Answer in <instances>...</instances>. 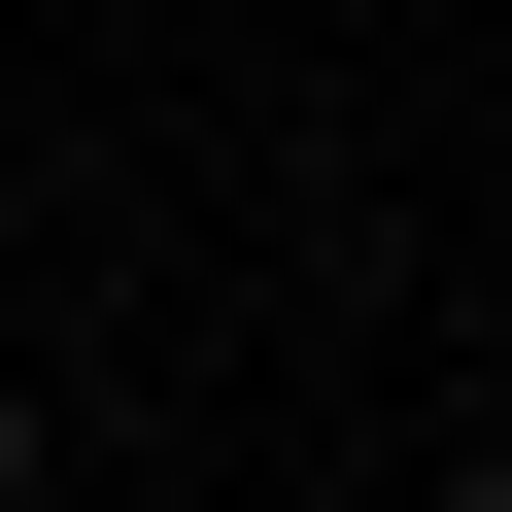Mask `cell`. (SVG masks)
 <instances>
[{
  "mask_svg": "<svg viewBox=\"0 0 512 512\" xmlns=\"http://www.w3.org/2000/svg\"><path fill=\"white\" fill-rule=\"evenodd\" d=\"M35 478H69V444H35V376H0V512H35Z\"/></svg>",
  "mask_w": 512,
  "mask_h": 512,
  "instance_id": "obj_1",
  "label": "cell"
},
{
  "mask_svg": "<svg viewBox=\"0 0 512 512\" xmlns=\"http://www.w3.org/2000/svg\"><path fill=\"white\" fill-rule=\"evenodd\" d=\"M444 512H512V444H444Z\"/></svg>",
  "mask_w": 512,
  "mask_h": 512,
  "instance_id": "obj_2",
  "label": "cell"
}]
</instances>
